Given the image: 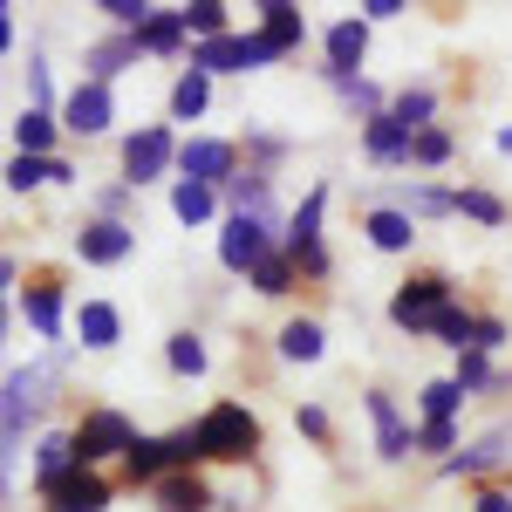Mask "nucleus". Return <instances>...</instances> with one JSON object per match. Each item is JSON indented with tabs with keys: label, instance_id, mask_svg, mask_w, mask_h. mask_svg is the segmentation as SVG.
Listing matches in <instances>:
<instances>
[{
	"label": "nucleus",
	"instance_id": "obj_38",
	"mask_svg": "<svg viewBox=\"0 0 512 512\" xmlns=\"http://www.w3.org/2000/svg\"><path fill=\"white\" fill-rule=\"evenodd\" d=\"M403 205H410V212H424V219H431V212H458V198L437 192V185H410V192H403Z\"/></svg>",
	"mask_w": 512,
	"mask_h": 512
},
{
	"label": "nucleus",
	"instance_id": "obj_10",
	"mask_svg": "<svg viewBox=\"0 0 512 512\" xmlns=\"http://www.w3.org/2000/svg\"><path fill=\"white\" fill-rule=\"evenodd\" d=\"M41 499H48V512H103V506H110V485L82 465V472H69L62 485H48Z\"/></svg>",
	"mask_w": 512,
	"mask_h": 512
},
{
	"label": "nucleus",
	"instance_id": "obj_11",
	"mask_svg": "<svg viewBox=\"0 0 512 512\" xmlns=\"http://www.w3.org/2000/svg\"><path fill=\"white\" fill-rule=\"evenodd\" d=\"M130 246H137V233H130L123 219H96V226H82V233H76V253H82V260H96V267H117Z\"/></svg>",
	"mask_w": 512,
	"mask_h": 512
},
{
	"label": "nucleus",
	"instance_id": "obj_34",
	"mask_svg": "<svg viewBox=\"0 0 512 512\" xmlns=\"http://www.w3.org/2000/svg\"><path fill=\"white\" fill-rule=\"evenodd\" d=\"M185 28L205 41H226V7L219 0H198V7H185Z\"/></svg>",
	"mask_w": 512,
	"mask_h": 512
},
{
	"label": "nucleus",
	"instance_id": "obj_29",
	"mask_svg": "<svg viewBox=\"0 0 512 512\" xmlns=\"http://www.w3.org/2000/svg\"><path fill=\"white\" fill-rule=\"evenodd\" d=\"M28 321L55 342V335H62V294H55V287H35V294H28Z\"/></svg>",
	"mask_w": 512,
	"mask_h": 512
},
{
	"label": "nucleus",
	"instance_id": "obj_28",
	"mask_svg": "<svg viewBox=\"0 0 512 512\" xmlns=\"http://www.w3.org/2000/svg\"><path fill=\"white\" fill-rule=\"evenodd\" d=\"M431 110H437V96H431V89H403L390 117L403 123V130H431Z\"/></svg>",
	"mask_w": 512,
	"mask_h": 512
},
{
	"label": "nucleus",
	"instance_id": "obj_5",
	"mask_svg": "<svg viewBox=\"0 0 512 512\" xmlns=\"http://www.w3.org/2000/svg\"><path fill=\"white\" fill-rule=\"evenodd\" d=\"M321 212H328V185L301 198V212H294V226H287V253L308 267V274H328V253H321Z\"/></svg>",
	"mask_w": 512,
	"mask_h": 512
},
{
	"label": "nucleus",
	"instance_id": "obj_23",
	"mask_svg": "<svg viewBox=\"0 0 512 512\" xmlns=\"http://www.w3.org/2000/svg\"><path fill=\"white\" fill-rule=\"evenodd\" d=\"M178 35H185V7H178V14H164V7H151V21L137 28V41H144L151 55H171V48H178Z\"/></svg>",
	"mask_w": 512,
	"mask_h": 512
},
{
	"label": "nucleus",
	"instance_id": "obj_26",
	"mask_svg": "<svg viewBox=\"0 0 512 512\" xmlns=\"http://www.w3.org/2000/svg\"><path fill=\"white\" fill-rule=\"evenodd\" d=\"M212 205H219V198H212V185H192V178H178V192H171V212H178L185 226H205V219H212Z\"/></svg>",
	"mask_w": 512,
	"mask_h": 512
},
{
	"label": "nucleus",
	"instance_id": "obj_46",
	"mask_svg": "<svg viewBox=\"0 0 512 512\" xmlns=\"http://www.w3.org/2000/svg\"><path fill=\"white\" fill-rule=\"evenodd\" d=\"M499 151H506V158H512V123H506V130H499Z\"/></svg>",
	"mask_w": 512,
	"mask_h": 512
},
{
	"label": "nucleus",
	"instance_id": "obj_8",
	"mask_svg": "<svg viewBox=\"0 0 512 512\" xmlns=\"http://www.w3.org/2000/svg\"><path fill=\"white\" fill-rule=\"evenodd\" d=\"M267 253H274V246H267V219H226V233H219V260H226L233 274H253Z\"/></svg>",
	"mask_w": 512,
	"mask_h": 512
},
{
	"label": "nucleus",
	"instance_id": "obj_3",
	"mask_svg": "<svg viewBox=\"0 0 512 512\" xmlns=\"http://www.w3.org/2000/svg\"><path fill=\"white\" fill-rule=\"evenodd\" d=\"M76 451H82V465H96V458H130V444H137V431H130V417H123V410H89V417H82L76 431Z\"/></svg>",
	"mask_w": 512,
	"mask_h": 512
},
{
	"label": "nucleus",
	"instance_id": "obj_25",
	"mask_svg": "<svg viewBox=\"0 0 512 512\" xmlns=\"http://www.w3.org/2000/svg\"><path fill=\"white\" fill-rule=\"evenodd\" d=\"M14 144H21V158H41V151L55 144V117H48V110H21V117H14Z\"/></svg>",
	"mask_w": 512,
	"mask_h": 512
},
{
	"label": "nucleus",
	"instance_id": "obj_16",
	"mask_svg": "<svg viewBox=\"0 0 512 512\" xmlns=\"http://www.w3.org/2000/svg\"><path fill=\"white\" fill-rule=\"evenodd\" d=\"M226 198H233V219H274V192H267V178H260V171L233 178Z\"/></svg>",
	"mask_w": 512,
	"mask_h": 512
},
{
	"label": "nucleus",
	"instance_id": "obj_31",
	"mask_svg": "<svg viewBox=\"0 0 512 512\" xmlns=\"http://www.w3.org/2000/svg\"><path fill=\"white\" fill-rule=\"evenodd\" d=\"M335 89H342V103H349V110H362L369 123H376V117H390V110H383V96H376V89H369L362 76H335Z\"/></svg>",
	"mask_w": 512,
	"mask_h": 512
},
{
	"label": "nucleus",
	"instance_id": "obj_7",
	"mask_svg": "<svg viewBox=\"0 0 512 512\" xmlns=\"http://www.w3.org/2000/svg\"><path fill=\"white\" fill-rule=\"evenodd\" d=\"M171 158H178L171 130L151 123V130H137V137L123 144V178H130V185H151V178H164V164H171Z\"/></svg>",
	"mask_w": 512,
	"mask_h": 512
},
{
	"label": "nucleus",
	"instance_id": "obj_2",
	"mask_svg": "<svg viewBox=\"0 0 512 512\" xmlns=\"http://www.w3.org/2000/svg\"><path fill=\"white\" fill-rule=\"evenodd\" d=\"M55 355L41 362V369H7V465L21 458V424H28V410L48 403V383H55Z\"/></svg>",
	"mask_w": 512,
	"mask_h": 512
},
{
	"label": "nucleus",
	"instance_id": "obj_9",
	"mask_svg": "<svg viewBox=\"0 0 512 512\" xmlns=\"http://www.w3.org/2000/svg\"><path fill=\"white\" fill-rule=\"evenodd\" d=\"M178 171L192 178V185H233V144H219V137H192L185 151H178Z\"/></svg>",
	"mask_w": 512,
	"mask_h": 512
},
{
	"label": "nucleus",
	"instance_id": "obj_24",
	"mask_svg": "<svg viewBox=\"0 0 512 512\" xmlns=\"http://www.w3.org/2000/svg\"><path fill=\"white\" fill-rule=\"evenodd\" d=\"M205 103H212V76H205V69H185V76H178V89H171V117L192 123Z\"/></svg>",
	"mask_w": 512,
	"mask_h": 512
},
{
	"label": "nucleus",
	"instance_id": "obj_36",
	"mask_svg": "<svg viewBox=\"0 0 512 512\" xmlns=\"http://www.w3.org/2000/svg\"><path fill=\"white\" fill-rule=\"evenodd\" d=\"M171 369L178 376H205V342L198 335H171Z\"/></svg>",
	"mask_w": 512,
	"mask_h": 512
},
{
	"label": "nucleus",
	"instance_id": "obj_32",
	"mask_svg": "<svg viewBox=\"0 0 512 512\" xmlns=\"http://www.w3.org/2000/svg\"><path fill=\"white\" fill-rule=\"evenodd\" d=\"M253 287H260V294H287V287H294V260H287V253H267V260L253 267Z\"/></svg>",
	"mask_w": 512,
	"mask_h": 512
},
{
	"label": "nucleus",
	"instance_id": "obj_4",
	"mask_svg": "<svg viewBox=\"0 0 512 512\" xmlns=\"http://www.w3.org/2000/svg\"><path fill=\"white\" fill-rule=\"evenodd\" d=\"M444 308H451V280L424 274V280H410V287L390 301V321L417 335V328H437V315H444Z\"/></svg>",
	"mask_w": 512,
	"mask_h": 512
},
{
	"label": "nucleus",
	"instance_id": "obj_20",
	"mask_svg": "<svg viewBox=\"0 0 512 512\" xmlns=\"http://www.w3.org/2000/svg\"><path fill=\"white\" fill-rule=\"evenodd\" d=\"M410 239H417L410 212H390V205H383V212H369V246H383V253H403Z\"/></svg>",
	"mask_w": 512,
	"mask_h": 512
},
{
	"label": "nucleus",
	"instance_id": "obj_37",
	"mask_svg": "<svg viewBox=\"0 0 512 512\" xmlns=\"http://www.w3.org/2000/svg\"><path fill=\"white\" fill-rule=\"evenodd\" d=\"M458 212H472L478 226H506V205L492 192H458Z\"/></svg>",
	"mask_w": 512,
	"mask_h": 512
},
{
	"label": "nucleus",
	"instance_id": "obj_44",
	"mask_svg": "<svg viewBox=\"0 0 512 512\" xmlns=\"http://www.w3.org/2000/svg\"><path fill=\"white\" fill-rule=\"evenodd\" d=\"M301 431H308V437H315V444H321V437H328V417H321V410H315V403H308V410H301Z\"/></svg>",
	"mask_w": 512,
	"mask_h": 512
},
{
	"label": "nucleus",
	"instance_id": "obj_21",
	"mask_svg": "<svg viewBox=\"0 0 512 512\" xmlns=\"http://www.w3.org/2000/svg\"><path fill=\"white\" fill-rule=\"evenodd\" d=\"M137 55H144V41L123 35V41H103V48H89V69H96V82H110V76H123Z\"/></svg>",
	"mask_w": 512,
	"mask_h": 512
},
{
	"label": "nucleus",
	"instance_id": "obj_40",
	"mask_svg": "<svg viewBox=\"0 0 512 512\" xmlns=\"http://www.w3.org/2000/svg\"><path fill=\"white\" fill-rule=\"evenodd\" d=\"M103 14H110L117 28H130V35H137V28L151 21V7H144V0H103Z\"/></svg>",
	"mask_w": 512,
	"mask_h": 512
},
{
	"label": "nucleus",
	"instance_id": "obj_14",
	"mask_svg": "<svg viewBox=\"0 0 512 512\" xmlns=\"http://www.w3.org/2000/svg\"><path fill=\"white\" fill-rule=\"evenodd\" d=\"M362 48H369V28H362V21H335V28H328V76H355Z\"/></svg>",
	"mask_w": 512,
	"mask_h": 512
},
{
	"label": "nucleus",
	"instance_id": "obj_42",
	"mask_svg": "<svg viewBox=\"0 0 512 512\" xmlns=\"http://www.w3.org/2000/svg\"><path fill=\"white\" fill-rule=\"evenodd\" d=\"M451 444H458L451 424H424V431H417V451H451Z\"/></svg>",
	"mask_w": 512,
	"mask_h": 512
},
{
	"label": "nucleus",
	"instance_id": "obj_45",
	"mask_svg": "<svg viewBox=\"0 0 512 512\" xmlns=\"http://www.w3.org/2000/svg\"><path fill=\"white\" fill-rule=\"evenodd\" d=\"M478 512H512V499H506V492H485V499H478Z\"/></svg>",
	"mask_w": 512,
	"mask_h": 512
},
{
	"label": "nucleus",
	"instance_id": "obj_39",
	"mask_svg": "<svg viewBox=\"0 0 512 512\" xmlns=\"http://www.w3.org/2000/svg\"><path fill=\"white\" fill-rule=\"evenodd\" d=\"M492 383V369H485V349H465L458 355V390H485Z\"/></svg>",
	"mask_w": 512,
	"mask_h": 512
},
{
	"label": "nucleus",
	"instance_id": "obj_33",
	"mask_svg": "<svg viewBox=\"0 0 512 512\" xmlns=\"http://www.w3.org/2000/svg\"><path fill=\"white\" fill-rule=\"evenodd\" d=\"M458 403H465L458 376H444V383H431V390H424V417H431V424H451V410H458Z\"/></svg>",
	"mask_w": 512,
	"mask_h": 512
},
{
	"label": "nucleus",
	"instance_id": "obj_19",
	"mask_svg": "<svg viewBox=\"0 0 512 512\" xmlns=\"http://www.w3.org/2000/svg\"><path fill=\"white\" fill-rule=\"evenodd\" d=\"M260 35L274 41L280 55H294V48H301V35H308V28H301V14H294V7H287V0H274V7H260Z\"/></svg>",
	"mask_w": 512,
	"mask_h": 512
},
{
	"label": "nucleus",
	"instance_id": "obj_27",
	"mask_svg": "<svg viewBox=\"0 0 512 512\" xmlns=\"http://www.w3.org/2000/svg\"><path fill=\"white\" fill-rule=\"evenodd\" d=\"M280 355L287 362H321V321H287L280 328Z\"/></svg>",
	"mask_w": 512,
	"mask_h": 512
},
{
	"label": "nucleus",
	"instance_id": "obj_22",
	"mask_svg": "<svg viewBox=\"0 0 512 512\" xmlns=\"http://www.w3.org/2000/svg\"><path fill=\"white\" fill-rule=\"evenodd\" d=\"M506 444H512V431H485L478 444H465V451L451 458V472H492V465L506 458Z\"/></svg>",
	"mask_w": 512,
	"mask_h": 512
},
{
	"label": "nucleus",
	"instance_id": "obj_15",
	"mask_svg": "<svg viewBox=\"0 0 512 512\" xmlns=\"http://www.w3.org/2000/svg\"><path fill=\"white\" fill-rule=\"evenodd\" d=\"M117 308L110 301H82V315H76V335H82V349H117Z\"/></svg>",
	"mask_w": 512,
	"mask_h": 512
},
{
	"label": "nucleus",
	"instance_id": "obj_35",
	"mask_svg": "<svg viewBox=\"0 0 512 512\" xmlns=\"http://www.w3.org/2000/svg\"><path fill=\"white\" fill-rule=\"evenodd\" d=\"M41 178H55V158H14L7 164V185H14V192H35Z\"/></svg>",
	"mask_w": 512,
	"mask_h": 512
},
{
	"label": "nucleus",
	"instance_id": "obj_1",
	"mask_svg": "<svg viewBox=\"0 0 512 512\" xmlns=\"http://www.w3.org/2000/svg\"><path fill=\"white\" fill-rule=\"evenodd\" d=\"M192 431H198V444H205V458H246V451L260 444V424H253V410H239V403H219V410H205Z\"/></svg>",
	"mask_w": 512,
	"mask_h": 512
},
{
	"label": "nucleus",
	"instance_id": "obj_6",
	"mask_svg": "<svg viewBox=\"0 0 512 512\" xmlns=\"http://www.w3.org/2000/svg\"><path fill=\"white\" fill-rule=\"evenodd\" d=\"M110 123H117L110 82H76V89H69V103H62V130H76V137H103Z\"/></svg>",
	"mask_w": 512,
	"mask_h": 512
},
{
	"label": "nucleus",
	"instance_id": "obj_13",
	"mask_svg": "<svg viewBox=\"0 0 512 512\" xmlns=\"http://www.w3.org/2000/svg\"><path fill=\"white\" fill-rule=\"evenodd\" d=\"M362 151H369L376 164H403L410 151H417V130H403L396 117H376L369 130H362Z\"/></svg>",
	"mask_w": 512,
	"mask_h": 512
},
{
	"label": "nucleus",
	"instance_id": "obj_43",
	"mask_svg": "<svg viewBox=\"0 0 512 512\" xmlns=\"http://www.w3.org/2000/svg\"><path fill=\"white\" fill-rule=\"evenodd\" d=\"M506 342V321H478V349H499Z\"/></svg>",
	"mask_w": 512,
	"mask_h": 512
},
{
	"label": "nucleus",
	"instance_id": "obj_41",
	"mask_svg": "<svg viewBox=\"0 0 512 512\" xmlns=\"http://www.w3.org/2000/svg\"><path fill=\"white\" fill-rule=\"evenodd\" d=\"M410 158L417 164H444L451 158V137H444V130H417V151H410Z\"/></svg>",
	"mask_w": 512,
	"mask_h": 512
},
{
	"label": "nucleus",
	"instance_id": "obj_30",
	"mask_svg": "<svg viewBox=\"0 0 512 512\" xmlns=\"http://www.w3.org/2000/svg\"><path fill=\"white\" fill-rule=\"evenodd\" d=\"M431 335H444V342H451V349L465 355V349H478V321L465 315V308H444V315H437V328Z\"/></svg>",
	"mask_w": 512,
	"mask_h": 512
},
{
	"label": "nucleus",
	"instance_id": "obj_18",
	"mask_svg": "<svg viewBox=\"0 0 512 512\" xmlns=\"http://www.w3.org/2000/svg\"><path fill=\"white\" fill-rule=\"evenodd\" d=\"M205 506H212V492H205L192 472L158 478V512H205Z\"/></svg>",
	"mask_w": 512,
	"mask_h": 512
},
{
	"label": "nucleus",
	"instance_id": "obj_12",
	"mask_svg": "<svg viewBox=\"0 0 512 512\" xmlns=\"http://www.w3.org/2000/svg\"><path fill=\"white\" fill-rule=\"evenodd\" d=\"M369 424H376V451H383V458H410V451H417V437H410V424L396 417V396L369 390Z\"/></svg>",
	"mask_w": 512,
	"mask_h": 512
},
{
	"label": "nucleus",
	"instance_id": "obj_17",
	"mask_svg": "<svg viewBox=\"0 0 512 512\" xmlns=\"http://www.w3.org/2000/svg\"><path fill=\"white\" fill-rule=\"evenodd\" d=\"M192 69H205V76H233V69H246V35H226V41H198Z\"/></svg>",
	"mask_w": 512,
	"mask_h": 512
}]
</instances>
